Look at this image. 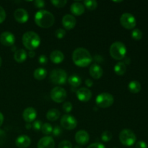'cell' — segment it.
<instances>
[{
    "mask_svg": "<svg viewBox=\"0 0 148 148\" xmlns=\"http://www.w3.org/2000/svg\"><path fill=\"white\" fill-rule=\"evenodd\" d=\"M72 61L76 66L79 67H86L90 64L92 58L86 49L77 48L72 53Z\"/></svg>",
    "mask_w": 148,
    "mask_h": 148,
    "instance_id": "1",
    "label": "cell"
},
{
    "mask_svg": "<svg viewBox=\"0 0 148 148\" xmlns=\"http://www.w3.org/2000/svg\"><path fill=\"white\" fill-rule=\"evenodd\" d=\"M34 20L38 27L42 28H49L53 25L55 18L53 14L50 12L48 10H41L36 13Z\"/></svg>",
    "mask_w": 148,
    "mask_h": 148,
    "instance_id": "2",
    "label": "cell"
},
{
    "mask_svg": "<svg viewBox=\"0 0 148 148\" xmlns=\"http://www.w3.org/2000/svg\"><path fill=\"white\" fill-rule=\"evenodd\" d=\"M22 42L26 49L34 51L40 44V38L38 35L33 31H27L23 34Z\"/></svg>",
    "mask_w": 148,
    "mask_h": 148,
    "instance_id": "3",
    "label": "cell"
},
{
    "mask_svg": "<svg viewBox=\"0 0 148 148\" xmlns=\"http://www.w3.org/2000/svg\"><path fill=\"white\" fill-rule=\"evenodd\" d=\"M109 52L110 55L114 59L117 61L122 60L127 54V47L122 42H114L110 46Z\"/></svg>",
    "mask_w": 148,
    "mask_h": 148,
    "instance_id": "4",
    "label": "cell"
},
{
    "mask_svg": "<svg viewBox=\"0 0 148 148\" xmlns=\"http://www.w3.org/2000/svg\"><path fill=\"white\" fill-rule=\"evenodd\" d=\"M67 74L64 69H54L51 72L49 79L55 85H64L67 82Z\"/></svg>",
    "mask_w": 148,
    "mask_h": 148,
    "instance_id": "5",
    "label": "cell"
},
{
    "mask_svg": "<svg viewBox=\"0 0 148 148\" xmlns=\"http://www.w3.org/2000/svg\"><path fill=\"white\" fill-rule=\"evenodd\" d=\"M119 140L121 144L124 146L130 147L134 145L137 140V137L133 131L128 129L123 130L121 132L119 133Z\"/></svg>",
    "mask_w": 148,
    "mask_h": 148,
    "instance_id": "6",
    "label": "cell"
},
{
    "mask_svg": "<svg viewBox=\"0 0 148 148\" xmlns=\"http://www.w3.org/2000/svg\"><path fill=\"white\" fill-rule=\"evenodd\" d=\"M114 102V96L108 92H102L99 94L95 98L96 105L102 108H106L111 106Z\"/></svg>",
    "mask_w": 148,
    "mask_h": 148,
    "instance_id": "7",
    "label": "cell"
},
{
    "mask_svg": "<svg viewBox=\"0 0 148 148\" xmlns=\"http://www.w3.org/2000/svg\"><path fill=\"white\" fill-rule=\"evenodd\" d=\"M120 23L124 28L127 30L134 29L137 25V20L134 16L131 13L125 12L120 17Z\"/></svg>",
    "mask_w": 148,
    "mask_h": 148,
    "instance_id": "8",
    "label": "cell"
},
{
    "mask_svg": "<svg viewBox=\"0 0 148 148\" xmlns=\"http://www.w3.org/2000/svg\"><path fill=\"white\" fill-rule=\"evenodd\" d=\"M51 98L54 102L60 103L64 102L67 97V93L65 89L62 87H55L50 92Z\"/></svg>",
    "mask_w": 148,
    "mask_h": 148,
    "instance_id": "9",
    "label": "cell"
},
{
    "mask_svg": "<svg viewBox=\"0 0 148 148\" xmlns=\"http://www.w3.org/2000/svg\"><path fill=\"white\" fill-rule=\"evenodd\" d=\"M61 127L66 130H75L77 125V119L72 115L66 114L62 117L60 121Z\"/></svg>",
    "mask_w": 148,
    "mask_h": 148,
    "instance_id": "10",
    "label": "cell"
},
{
    "mask_svg": "<svg viewBox=\"0 0 148 148\" xmlns=\"http://www.w3.org/2000/svg\"><path fill=\"white\" fill-rule=\"evenodd\" d=\"M15 42V37L14 34L10 32H3L0 35V43L4 46H12Z\"/></svg>",
    "mask_w": 148,
    "mask_h": 148,
    "instance_id": "11",
    "label": "cell"
},
{
    "mask_svg": "<svg viewBox=\"0 0 148 148\" xmlns=\"http://www.w3.org/2000/svg\"><path fill=\"white\" fill-rule=\"evenodd\" d=\"M77 98L82 102H88L92 98V92L87 88H80L77 90Z\"/></svg>",
    "mask_w": 148,
    "mask_h": 148,
    "instance_id": "12",
    "label": "cell"
},
{
    "mask_svg": "<svg viewBox=\"0 0 148 148\" xmlns=\"http://www.w3.org/2000/svg\"><path fill=\"white\" fill-rule=\"evenodd\" d=\"M14 20L19 23H25L29 19V14L27 10L23 8H19L14 11Z\"/></svg>",
    "mask_w": 148,
    "mask_h": 148,
    "instance_id": "13",
    "label": "cell"
},
{
    "mask_svg": "<svg viewBox=\"0 0 148 148\" xmlns=\"http://www.w3.org/2000/svg\"><path fill=\"white\" fill-rule=\"evenodd\" d=\"M37 116V112L36 109L32 107L26 108L23 112V118L26 123H31L35 121Z\"/></svg>",
    "mask_w": 148,
    "mask_h": 148,
    "instance_id": "14",
    "label": "cell"
},
{
    "mask_svg": "<svg viewBox=\"0 0 148 148\" xmlns=\"http://www.w3.org/2000/svg\"><path fill=\"white\" fill-rule=\"evenodd\" d=\"M89 140V134L85 130H79L75 134V141L79 145H85L88 144Z\"/></svg>",
    "mask_w": 148,
    "mask_h": 148,
    "instance_id": "15",
    "label": "cell"
},
{
    "mask_svg": "<svg viewBox=\"0 0 148 148\" xmlns=\"http://www.w3.org/2000/svg\"><path fill=\"white\" fill-rule=\"evenodd\" d=\"M62 25L66 30H72L76 25V19L72 14H65L62 20Z\"/></svg>",
    "mask_w": 148,
    "mask_h": 148,
    "instance_id": "16",
    "label": "cell"
},
{
    "mask_svg": "<svg viewBox=\"0 0 148 148\" xmlns=\"http://www.w3.org/2000/svg\"><path fill=\"white\" fill-rule=\"evenodd\" d=\"M38 148H54L55 141L53 137L50 136H46L40 139L37 145Z\"/></svg>",
    "mask_w": 148,
    "mask_h": 148,
    "instance_id": "17",
    "label": "cell"
},
{
    "mask_svg": "<svg viewBox=\"0 0 148 148\" xmlns=\"http://www.w3.org/2000/svg\"><path fill=\"white\" fill-rule=\"evenodd\" d=\"M89 73L93 79H98L103 76V70L98 64H92L89 69Z\"/></svg>",
    "mask_w": 148,
    "mask_h": 148,
    "instance_id": "18",
    "label": "cell"
},
{
    "mask_svg": "<svg viewBox=\"0 0 148 148\" xmlns=\"http://www.w3.org/2000/svg\"><path fill=\"white\" fill-rule=\"evenodd\" d=\"M31 140L27 135L19 136L15 140V145L19 148H27L30 145Z\"/></svg>",
    "mask_w": 148,
    "mask_h": 148,
    "instance_id": "19",
    "label": "cell"
},
{
    "mask_svg": "<svg viewBox=\"0 0 148 148\" xmlns=\"http://www.w3.org/2000/svg\"><path fill=\"white\" fill-rule=\"evenodd\" d=\"M64 59V55L61 51L54 50L51 53L50 60L53 64H59L63 62Z\"/></svg>",
    "mask_w": 148,
    "mask_h": 148,
    "instance_id": "20",
    "label": "cell"
},
{
    "mask_svg": "<svg viewBox=\"0 0 148 148\" xmlns=\"http://www.w3.org/2000/svg\"><path fill=\"white\" fill-rule=\"evenodd\" d=\"M70 10L74 15L80 16L85 12V7L82 3L76 1L72 3L70 7Z\"/></svg>",
    "mask_w": 148,
    "mask_h": 148,
    "instance_id": "21",
    "label": "cell"
},
{
    "mask_svg": "<svg viewBox=\"0 0 148 148\" xmlns=\"http://www.w3.org/2000/svg\"><path fill=\"white\" fill-rule=\"evenodd\" d=\"M27 52L25 49H20L15 51L14 53V59L17 63H23L27 59Z\"/></svg>",
    "mask_w": 148,
    "mask_h": 148,
    "instance_id": "22",
    "label": "cell"
},
{
    "mask_svg": "<svg viewBox=\"0 0 148 148\" xmlns=\"http://www.w3.org/2000/svg\"><path fill=\"white\" fill-rule=\"evenodd\" d=\"M61 116L60 111L56 108H51L49 110V111L46 114V118L50 121H55L59 119Z\"/></svg>",
    "mask_w": 148,
    "mask_h": 148,
    "instance_id": "23",
    "label": "cell"
},
{
    "mask_svg": "<svg viewBox=\"0 0 148 148\" xmlns=\"http://www.w3.org/2000/svg\"><path fill=\"white\" fill-rule=\"evenodd\" d=\"M114 72L119 76H122L127 72V65L123 62H119L116 64L114 67Z\"/></svg>",
    "mask_w": 148,
    "mask_h": 148,
    "instance_id": "24",
    "label": "cell"
},
{
    "mask_svg": "<svg viewBox=\"0 0 148 148\" xmlns=\"http://www.w3.org/2000/svg\"><path fill=\"white\" fill-rule=\"evenodd\" d=\"M46 75H47V71L46 70V69L43 67L37 68L36 69H35L34 72H33L34 78L39 81L44 79L46 78Z\"/></svg>",
    "mask_w": 148,
    "mask_h": 148,
    "instance_id": "25",
    "label": "cell"
},
{
    "mask_svg": "<svg viewBox=\"0 0 148 148\" xmlns=\"http://www.w3.org/2000/svg\"><path fill=\"white\" fill-rule=\"evenodd\" d=\"M67 81L68 83L72 87H74V88H77L82 84V79H81L80 77L77 75H70L67 78Z\"/></svg>",
    "mask_w": 148,
    "mask_h": 148,
    "instance_id": "26",
    "label": "cell"
},
{
    "mask_svg": "<svg viewBox=\"0 0 148 148\" xmlns=\"http://www.w3.org/2000/svg\"><path fill=\"white\" fill-rule=\"evenodd\" d=\"M129 90L132 92V93H138L140 90H141V84L137 80H132L129 83L128 85Z\"/></svg>",
    "mask_w": 148,
    "mask_h": 148,
    "instance_id": "27",
    "label": "cell"
},
{
    "mask_svg": "<svg viewBox=\"0 0 148 148\" xmlns=\"http://www.w3.org/2000/svg\"><path fill=\"white\" fill-rule=\"evenodd\" d=\"M83 4L84 7L91 11L95 10L98 7V2L95 0H85L83 1Z\"/></svg>",
    "mask_w": 148,
    "mask_h": 148,
    "instance_id": "28",
    "label": "cell"
},
{
    "mask_svg": "<svg viewBox=\"0 0 148 148\" xmlns=\"http://www.w3.org/2000/svg\"><path fill=\"white\" fill-rule=\"evenodd\" d=\"M52 131H53V127H52L51 124L49 123H45L42 125L41 132L43 134L49 135L51 133H52Z\"/></svg>",
    "mask_w": 148,
    "mask_h": 148,
    "instance_id": "29",
    "label": "cell"
},
{
    "mask_svg": "<svg viewBox=\"0 0 148 148\" xmlns=\"http://www.w3.org/2000/svg\"><path fill=\"white\" fill-rule=\"evenodd\" d=\"M132 38L135 40H141L143 38V32L139 28H134L132 32Z\"/></svg>",
    "mask_w": 148,
    "mask_h": 148,
    "instance_id": "30",
    "label": "cell"
},
{
    "mask_svg": "<svg viewBox=\"0 0 148 148\" xmlns=\"http://www.w3.org/2000/svg\"><path fill=\"white\" fill-rule=\"evenodd\" d=\"M112 133L110 131H105L102 133L101 134V140L102 141L105 142V143H108V142L111 141L112 139Z\"/></svg>",
    "mask_w": 148,
    "mask_h": 148,
    "instance_id": "31",
    "label": "cell"
},
{
    "mask_svg": "<svg viewBox=\"0 0 148 148\" xmlns=\"http://www.w3.org/2000/svg\"><path fill=\"white\" fill-rule=\"evenodd\" d=\"M51 3L54 7H58V8H62V7H64L66 5L67 1L66 0H51Z\"/></svg>",
    "mask_w": 148,
    "mask_h": 148,
    "instance_id": "32",
    "label": "cell"
},
{
    "mask_svg": "<svg viewBox=\"0 0 148 148\" xmlns=\"http://www.w3.org/2000/svg\"><path fill=\"white\" fill-rule=\"evenodd\" d=\"M58 148H73V146H72V143L68 140H63V141L60 142Z\"/></svg>",
    "mask_w": 148,
    "mask_h": 148,
    "instance_id": "33",
    "label": "cell"
},
{
    "mask_svg": "<svg viewBox=\"0 0 148 148\" xmlns=\"http://www.w3.org/2000/svg\"><path fill=\"white\" fill-rule=\"evenodd\" d=\"M72 108H73V106H72L71 102H66L63 104V106H62V109H63V111L66 113L71 112L72 110Z\"/></svg>",
    "mask_w": 148,
    "mask_h": 148,
    "instance_id": "34",
    "label": "cell"
},
{
    "mask_svg": "<svg viewBox=\"0 0 148 148\" xmlns=\"http://www.w3.org/2000/svg\"><path fill=\"white\" fill-rule=\"evenodd\" d=\"M65 35H66V31L62 28H59L55 31V36L59 39L63 38L65 36Z\"/></svg>",
    "mask_w": 148,
    "mask_h": 148,
    "instance_id": "35",
    "label": "cell"
},
{
    "mask_svg": "<svg viewBox=\"0 0 148 148\" xmlns=\"http://www.w3.org/2000/svg\"><path fill=\"white\" fill-rule=\"evenodd\" d=\"M42 125H43V124H42V121L40 120H36V121H33V124H32V127L36 131H39V130H41Z\"/></svg>",
    "mask_w": 148,
    "mask_h": 148,
    "instance_id": "36",
    "label": "cell"
},
{
    "mask_svg": "<svg viewBox=\"0 0 148 148\" xmlns=\"http://www.w3.org/2000/svg\"><path fill=\"white\" fill-rule=\"evenodd\" d=\"M52 134H53V136L55 137H59L61 134H62V129L60 126H55L54 128L53 129V131H52Z\"/></svg>",
    "mask_w": 148,
    "mask_h": 148,
    "instance_id": "37",
    "label": "cell"
},
{
    "mask_svg": "<svg viewBox=\"0 0 148 148\" xmlns=\"http://www.w3.org/2000/svg\"><path fill=\"white\" fill-rule=\"evenodd\" d=\"M7 140V134L6 132L2 130H0V146L3 145L5 143Z\"/></svg>",
    "mask_w": 148,
    "mask_h": 148,
    "instance_id": "38",
    "label": "cell"
},
{
    "mask_svg": "<svg viewBox=\"0 0 148 148\" xmlns=\"http://www.w3.org/2000/svg\"><path fill=\"white\" fill-rule=\"evenodd\" d=\"M33 4H34L35 7L36 8L39 9L43 8L45 7V5H46V2L43 0H36V1H33Z\"/></svg>",
    "mask_w": 148,
    "mask_h": 148,
    "instance_id": "39",
    "label": "cell"
},
{
    "mask_svg": "<svg viewBox=\"0 0 148 148\" xmlns=\"http://www.w3.org/2000/svg\"><path fill=\"white\" fill-rule=\"evenodd\" d=\"M6 19V12L2 7L0 6V24L2 23Z\"/></svg>",
    "mask_w": 148,
    "mask_h": 148,
    "instance_id": "40",
    "label": "cell"
},
{
    "mask_svg": "<svg viewBox=\"0 0 148 148\" xmlns=\"http://www.w3.org/2000/svg\"><path fill=\"white\" fill-rule=\"evenodd\" d=\"M38 62L41 65H46L48 63V58L46 55H40L38 58Z\"/></svg>",
    "mask_w": 148,
    "mask_h": 148,
    "instance_id": "41",
    "label": "cell"
},
{
    "mask_svg": "<svg viewBox=\"0 0 148 148\" xmlns=\"http://www.w3.org/2000/svg\"><path fill=\"white\" fill-rule=\"evenodd\" d=\"M87 148H106L105 146L100 143H95L90 145Z\"/></svg>",
    "mask_w": 148,
    "mask_h": 148,
    "instance_id": "42",
    "label": "cell"
},
{
    "mask_svg": "<svg viewBox=\"0 0 148 148\" xmlns=\"http://www.w3.org/2000/svg\"><path fill=\"white\" fill-rule=\"evenodd\" d=\"M136 148H147V145L145 142L144 141H138L136 143Z\"/></svg>",
    "mask_w": 148,
    "mask_h": 148,
    "instance_id": "43",
    "label": "cell"
},
{
    "mask_svg": "<svg viewBox=\"0 0 148 148\" xmlns=\"http://www.w3.org/2000/svg\"><path fill=\"white\" fill-rule=\"evenodd\" d=\"M85 85H86V86L88 87V88H91V87L93 85V82H92L90 79H87L86 80H85Z\"/></svg>",
    "mask_w": 148,
    "mask_h": 148,
    "instance_id": "44",
    "label": "cell"
},
{
    "mask_svg": "<svg viewBox=\"0 0 148 148\" xmlns=\"http://www.w3.org/2000/svg\"><path fill=\"white\" fill-rule=\"evenodd\" d=\"M27 56H28L30 58H33L35 57V56H36V53H35L33 51H30L28 52V53H27Z\"/></svg>",
    "mask_w": 148,
    "mask_h": 148,
    "instance_id": "45",
    "label": "cell"
},
{
    "mask_svg": "<svg viewBox=\"0 0 148 148\" xmlns=\"http://www.w3.org/2000/svg\"><path fill=\"white\" fill-rule=\"evenodd\" d=\"M3 121H4V116H3V114L0 112V127L2 125Z\"/></svg>",
    "mask_w": 148,
    "mask_h": 148,
    "instance_id": "46",
    "label": "cell"
},
{
    "mask_svg": "<svg viewBox=\"0 0 148 148\" xmlns=\"http://www.w3.org/2000/svg\"><path fill=\"white\" fill-rule=\"evenodd\" d=\"M25 128L27 130H30L32 128V124L30 123H26L25 124Z\"/></svg>",
    "mask_w": 148,
    "mask_h": 148,
    "instance_id": "47",
    "label": "cell"
},
{
    "mask_svg": "<svg viewBox=\"0 0 148 148\" xmlns=\"http://www.w3.org/2000/svg\"><path fill=\"white\" fill-rule=\"evenodd\" d=\"M1 64H2V60H1V58L0 57V67H1Z\"/></svg>",
    "mask_w": 148,
    "mask_h": 148,
    "instance_id": "48",
    "label": "cell"
},
{
    "mask_svg": "<svg viewBox=\"0 0 148 148\" xmlns=\"http://www.w3.org/2000/svg\"><path fill=\"white\" fill-rule=\"evenodd\" d=\"M74 148H82V147H81V146H79V145H77V146H75V147Z\"/></svg>",
    "mask_w": 148,
    "mask_h": 148,
    "instance_id": "49",
    "label": "cell"
}]
</instances>
